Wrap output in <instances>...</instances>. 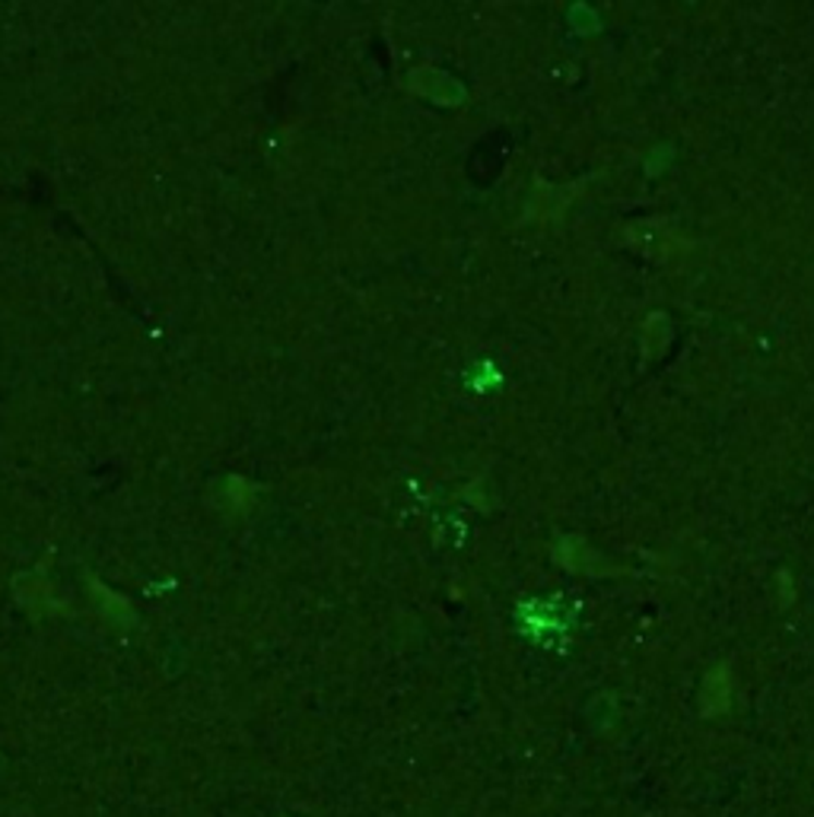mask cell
I'll return each instance as SVG.
<instances>
[{"label":"cell","mask_w":814,"mask_h":817,"mask_svg":"<svg viewBox=\"0 0 814 817\" xmlns=\"http://www.w3.org/2000/svg\"><path fill=\"white\" fill-rule=\"evenodd\" d=\"M729 709V671L716 669L704 684V694H701V712L704 716H719Z\"/></svg>","instance_id":"6da1fadb"}]
</instances>
